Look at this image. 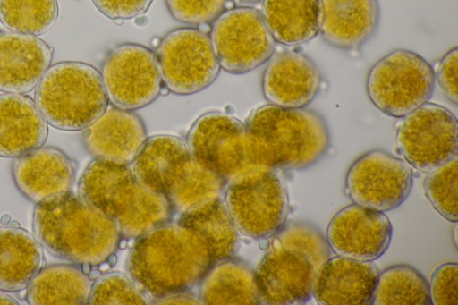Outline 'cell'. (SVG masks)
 <instances>
[{
	"label": "cell",
	"mask_w": 458,
	"mask_h": 305,
	"mask_svg": "<svg viewBox=\"0 0 458 305\" xmlns=\"http://www.w3.org/2000/svg\"><path fill=\"white\" fill-rule=\"evenodd\" d=\"M163 85L176 95H191L211 85L220 64L208 34L198 28L171 30L155 52Z\"/></svg>",
	"instance_id": "cell-7"
},
{
	"label": "cell",
	"mask_w": 458,
	"mask_h": 305,
	"mask_svg": "<svg viewBox=\"0 0 458 305\" xmlns=\"http://www.w3.org/2000/svg\"><path fill=\"white\" fill-rule=\"evenodd\" d=\"M44 265L43 249L35 236L19 226H0L1 291L27 288Z\"/></svg>",
	"instance_id": "cell-23"
},
{
	"label": "cell",
	"mask_w": 458,
	"mask_h": 305,
	"mask_svg": "<svg viewBox=\"0 0 458 305\" xmlns=\"http://www.w3.org/2000/svg\"><path fill=\"white\" fill-rule=\"evenodd\" d=\"M100 75L108 101L126 110L149 105L163 88L155 53L140 44L124 43L111 49Z\"/></svg>",
	"instance_id": "cell-12"
},
{
	"label": "cell",
	"mask_w": 458,
	"mask_h": 305,
	"mask_svg": "<svg viewBox=\"0 0 458 305\" xmlns=\"http://www.w3.org/2000/svg\"><path fill=\"white\" fill-rule=\"evenodd\" d=\"M458 265L445 263L438 266L432 273L429 295L432 304L456 305L458 303Z\"/></svg>",
	"instance_id": "cell-37"
},
{
	"label": "cell",
	"mask_w": 458,
	"mask_h": 305,
	"mask_svg": "<svg viewBox=\"0 0 458 305\" xmlns=\"http://www.w3.org/2000/svg\"><path fill=\"white\" fill-rule=\"evenodd\" d=\"M458 49H450L438 62L435 80L444 95L453 104L458 102Z\"/></svg>",
	"instance_id": "cell-38"
},
{
	"label": "cell",
	"mask_w": 458,
	"mask_h": 305,
	"mask_svg": "<svg viewBox=\"0 0 458 305\" xmlns=\"http://www.w3.org/2000/svg\"><path fill=\"white\" fill-rule=\"evenodd\" d=\"M75 165L61 149L40 147L16 157L12 174L18 190L34 203L71 191Z\"/></svg>",
	"instance_id": "cell-16"
},
{
	"label": "cell",
	"mask_w": 458,
	"mask_h": 305,
	"mask_svg": "<svg viewBox=\"0 0 458 305\" xmlns=\"http://www.w3.org/2000/svg\"><path fill=\"white\" fill-rule=\"evenodd\" d=\"M379 270L372 261L329 258L318 270L312 296L321 305H369Z\"/></svg>",
	"instance_id": "cell-17"
},
{
	"label": "cell",
	"mask_w": 458,
	"mask_h": 305,
	"mask_svg": "<svg viewBox=\"0 0 458 305\" xmlns=\"http://www.w3.org/2000/svg\"><path fill=\"white\" fill-rule=\"evenodd\" d=\"M32 228L49 253L81 267L106 262L117 250L122 235L114 219L72 191L37 203Z\"/></svg>",
	"instance_id": "cell-2"
},
{
	"label": "cell",
	"mask_w": 458,
	"mask_h": 305,
	"mask_svg": "<svg viewBox=\"0 0 458 305\" xmlns=\"http://www.w3.org/2000/svg\"><path fill=\"white\" fill-rule=\"evenodd\" d=\"M274 40L285 47H299L319 32L320 0H262L260 11Z\"/></svg>",
	"instance_id": "cell-24"
},
{
	"label": "cell",
	"mask_w": 458,
	"mask_h": 305,
	"mask_svg": "<svg viewBox=\"0 0 458 305\" xmlns=\"http://www.w3.org/2000/svg\"><path fill=\"white\" fill-rule=\"evenodd\" d=\"M149 301V297L129 275L110 272L101 275L92 284L89 304L145 305L148 304Z\"/></svg>",
	"instance_id": "cell-35"
},
{
	"label": "cell",
	"mask_w": 458,
	"mask_h": 305,
	"mask_svg": "<svg viewBox=\"0 0 458 305\" xmlns=\"http://www.w3.org/2000/svg\"><path fill=\"white\" fill-rule=\"evenodd\" d=\"M34 97L47 123L67 131H83L108 106L100 72L78 61L51 65L36 86Z\"/></svg>",
	"instance_id": "cell-4"
},
{
	"label": "cell",
	"mask_w": 458,
	"mask_h": 305,
	"mask_svg": "<svg viewBox=\"0 0 458 305\" xmlns=\"http://www.w3.org/2000/svg\"><path fill=\"white\" fill-rule=\"evenodd\" d=\"M238 2H242V3H257V2H259L261 0H236Z\"/></svg>",
	"instance_id": "cell-42"
},
{
	"label": "cell",
	"mask_w": 458,
	"mask_h": 305,
	"mask_svg": "<svg viewBox=\"0 0 458 305\" xmlns=\"http://www.w3.org/2000/svg\"><path fill=\"white\" fill-rule=\"evenodd\" d=\"M224 202L240 233L254 240L273 237L290 211L286 185L270 168L252 169L228 182Z\"/></svg>",
	"instance_id": "cell-5"
},
{
	"label": "cell",
	"mask_w": 458,
	"mask_h": 305,
	"mask_svg": "<svg viewBox=\"0 0 458 305\" xmlns=\"http://www.w3.org/2000/svg\"><path fill=\"white\" fill-rule=\"evenodd\" d=\"M141 118L132 112L107 106L101 116L83 130L82 140L95 158L131 164L147 140Z\"/></svg>",
	"instance_id": "cell-19"
},
{
	"label": "cell",
	"mask_w": 458,
	"mask_h": 305,
	"mask_svg": "<svg viewBox=\"0 0 458 305\" xmlns=\"http://www.w3.org/2000/svg\"><path fill=\"white\" fill-rule=\"evenodd\" d=\"M53 49L37 36L0 31V90L31 91L50 67Z\"/></svg>",
	"instance_id": "cell-18"
},
{
	"label": "cell",
	"mask_w": 458,
	"mask_h": 305,
	"mask_svg": "<svg viewBox=\"0 0 458 305\" xmlns=\"http://www.w3.org/2000/svg\"><path fill=\"white\" fill-rule=\"evenodd\" d=\"M57 18V0H0V21L11 31L40 36Z\"/></svg>",
	"instance_id": "cell-32"
},
{
	"label": "cell",
	"mask_w": 458,
	"mask_h": 305,
	"mask_svg": "<svg viewBox=\"0 0 458 305\" xmlns=\"http://www.w3.org/2000/svg\"><path fill=\"white\" fill-rule=\"evenodd\" d=\"M210 39L220 67L243 74L269 60L276 41L260 11L241 6L224 11L211 24Z\"/></svg>",
	"instance_id": "cell-9"
},
{
	"label": "cell",
	"mask_w": 458,
	"mask_h": 305,
	"mask_svg": "<svg viewBox=\"0 0 458 305\" xmlns=\"http://www.w3.org/2000/svg\"><path fill=\"white\" fill-rule=\"evenodd\" d=\"M245 127L255 162L276 171L309 168L321 160L330 147L326 120L306 107L265 105L251 112Z\"/></svg>",
	"instance_id": "cell-3"
},
{
	"label": "cell",
	"mask_w": 458,
	"mask_h": 305,
	"mask_svg": "<svg viewBox=\"0 0 458 305\" xmlns=\"http://www.w3.org/2000/svg\"><path fill=\"white\" fill-rule=\"evenodd\" d=\"M371 304L431 305L428 283L410 265L391 266L379 272Z\"/></svg>",
	"instance_id": "cell-31"
},
{
	"label": "cell",
	"mask_w": 458,
	"mask_h": 305,
	"mask_svg": "<svg viewBox=\"0 0 458 305\" xmlns=\"http://www.w3.org/2000/svg\"><path fill=\"white\" fill-rule=\"evenodd\" d=\"M173 211L165 195L136 180L114 220L123 236L136 239L168 223Z\"/></svg>",
	"instance_id": "cell-29"
},
{
	"label": "cell",
	"mask_w": 458,
	"mask_h": 305,
	"mask_svg": "<svg viewBox=\"0 0 458 305\" xmlns=\"http://www.w3.org/2000/svg\"><path fill=\"white\" fill-rule=\"evenodd\" d=\"M198 285V297L202 304H261L255 271L240 259L231 258L215 263Z\"/></svg>",
	"instance_id": "cell-25"
},
{
	"label": "cell",
	"mask_w": 458,
	"mask_h": 305,
	"mask_svg": "<svg viewBox=\"0 0 458 305\" xmlns=\"http://www.w3.org/2000/svg\"><path fill=\"white\" fill-rule=\"evenodd\" d=\"M214 264L209 249L197 233L168 222L136 238L126 269L155 301L190 292Z\"/></svg>",
	"instance_id": "cell-1"
},
{
	"label": "cell",
	"mask_w": 458,
	"mask_h": 305,
	"mask_svg": "<svg viewBox=\"0 0 458 305\" xmlns=\"http://www.w3.org/2000/svg\"><path fill=\"white\" fill-rule=\"evenodd\" d=\"M191 154L227 182L257 168L245 124L234 116L210 112L196 120L186 142Z\"/></svg>",
	"instance_id": "cell-10"
},
{
	"label": "cell",
	"mask_w": 458,
	"mask_h": 305,
	"mask_svg": "<svg viewBox=\"0 0 458 305\" xmlns=\"http://www.w3.org/2000/svg\"><path fill=\"white\" fill-rule=\"evenodd\" d=\"M319 32L329 46L355 50L370 40L379 27L378 0H320Z\"/></svg>",
	"instance_id": "cell-20"
},
{
	"label": "cell",
	"mask_w": 458,
	"mask_h": 305,
	"mask_svg": "<svg viewBox=\"0 0 458 305\" xmlns=\"http://www.w3.org/2000/svg\"><path fill=\"white\" fill-rule=\"evenodd\" d=\"M90 277L76 264H53L43 267L27 287L31 305L89 304Z\"/></svg>",
	"instance_id": "cell-28"
},
{
	"label": "cell",
	"mask_w": 458,
	"mask_h": 305,
	"mask_svg": "<svg viewBox=\"0 0 458 305\" xmlns=\"http://www.w3.org/2000/svg\"><path fill=\"white\" fill-rule=\"evenodd\" d=\"M272 247L304 255L318 271L331 258L332 250L320 229L309 222H289L273 236Z\"/></svg>",
	"instance_id": "cell-33"
},
{
	"label": "cell",
	"mask_w": 458,
	"mask_h": 305,
	"mask_svg": "<svg viewBox=\"0 0 458 305\" xmlns=\"http://www.w3.org/2000/svg\"><path fill=\"white\" fill-rule=\"evenodd\" d=\"M190 155L186 142L181 138L155 135L146 140L131 167L138 182L165 195L173 176Z\"/></svg>",
	"instance_id": "cell-27"
},
{
	"label": "cell",
	"mask_w": 458,
	"mask_h": 305,
	"mask_svg": "<svg viewBox=\"0 0 458 305\" xmlns=\"http://www.w3.org/2000/svg\"><path fill=\"white\" fill-rule=\"evenodd\" d=\"M0 304L4 305H19L20 303L11 295L0 292Z\"/></svg>",
	"instance_id": "cell-41"
},
{
	"label": "cell",
	"mask_w": 458,
	"mask_h": 305,
	"mask_svg": "<svg viewBox=\"0 0 458 305\" xmlns=\"http://www.w3.org/2000/svg\"><path fill=\"white\" fill-rule=\"evenodd\" d=\"M177 223L203 240L214 263L233 258L237 251L240 232L221 198L204 201L181 213Z\"/></svg>",
	"instance_id": "cell-26"
},
{
	"label": "cell",
	"mask_w": 458,
	"mask_h": 305,
	"mask_svg": "<svg viewBox=\"0 0 458 305\" xmlns=\"http://www.w3.org/2000/svg\"><path fill=\"white\" fill-rule=\"evenodd\" d=\"M412 167L382 149L357 158L345 176V192L354 204L386 212L398 208L411 193Z\"/></svg>",
	"instance_id": "cell-11"
},
{
	"label": "cell",
	"mask_w": 458,
	"mask_h": 305,
	"mask_svg": "<svg viewBox=\"0 0 458 305\" xmlns=\"http://www.w3.org/2000/svg\"><path fill=\"white\" fill-rule=\"evenodd\" d=\"M172 17L191 26L212 23L224 11L228 0H165Z\"/></svg>",
	"instance_id": "cell-36"
},
{
	"label": "cell",
	"mask_w": 458,
	"mask_h": 305,
	"mask_svg": "<svg viewBox=\"0 0 458 305\" xmlns=\"http://www.w3.org/2000/svg\"><path fill=\"white\" fill-rule=\"evenodd\" d=\"M392 235V224L383 212L354 203L339 210L326 231L332 252L360 261L380 258L387 250Z\"/></svg>",
	"instance_id": "cell-13"
},
{
	"label": "cell",
	"mask_w": 458,
	"mask_h": 305,
	"mask_svg": "<svg viewBox=\"0 0 458 305\" xmlns=\"http://www.w3.org/2000/svg\"><path fill=\"white\" fill-rule=\"evenodd\" d=\"M436 86L435 71L416 52L394 50L369 69L366 92L383 114L402 118L427 103Z\"/></svg>",
	"instance_id": "cell-6"
},
{
	"label": "cell",
	"mask_w": 458,
	"mask_h": 305,
	"mask_svg": "<svg viewBox=\"0 0 458 305\" xmlns=\"http://www.w3.org/2000/svg\"><path fill=\"white\" fill-rule=\"evenodd\" d=\"M317 270L301 253L272 247L255 270L261 304L299 305L312 297Z\"/></svg>",
	"instance_id": "cell-14"
},
{
	"label": "cell",
	"mask_w": 458,
	"mask_h": 305,
	"mask_svg": "<svg viewBox=\"0 0 458 305\" xmlns=\"http://www.w3.org/2000/svg\"><path fill=\"white\" fill-rule=\"evenodd\" d=\"M322 76L315 62L294 50L273 54L261 79L265 98L274 106L301 108L310 105L321 89Z\"/></svg>",
	"instance_id": "cell-15"
},
{
	"label": "cell",
	"mask_w": 458,
	"mask_h": 305,
	"mask_svg": "<svg viewBox=\"0 0 458 305\" xmlns=\"http://www.w3.org/2000/svg\"><path fill=\"white\" fill-rule=\"evenodd\" d=\"M135 182L130 164L95 158L79 180L78 195L114 219Z\"/></svg>",
	"instance_id": "cell-22"
},
{
	"label": "cell",
	"mask_w": 458,
	"mask_h": 305,
	"mask_svg": "<svg viewBox=\"0 0 458 305\" xmlns=\"http://www.w3.org/2000/svg\"><path fill=\"white\" fill-rule=\"evenodd\" d=\"M96 8L111 20H129L142 15L153 0H91Z\"/></svg>",
	"instance_id": "cell-39"
},
{
	"label": "cell",
	"mask_w": 458,
	"mask_h": 305,
	"mask_svg": "<svg viewBox=\"0 0 458 305\" xmlns=\"http://www.w3.org/2000/svg\"><path fill=\"white\" fill-rule=\"evenodd\" d=\"M226 184L191 154L173 176L165 196L173 209L182 213L204 201L221 198Z\"/></svg>",
	"instance_id": "cell-30"
},
{
	"label": "cell",
	"mask_w": 458,
	"mask_h": 305,
	"mask_svg": "<svg viewBox=\"0 0 458 305\" xmlns=\"http://www.w3.org/2000/svg\"><path fill=\"white\" fill-rule=\"evenodd\" d=\"M395 145L411 167L428 173L457 157V119L447 108L427 102L402 117Z\"/></svg>",
	"instance_id": "cell-8"
},
{
	"label": "cell",
	"mask_w": 458,
	"mask_h": 305,
	"mask_svg": "<svg viewBox=\"0 0 458 305\" xmlns=\"http://www.w3.org/2000/svg\"><path fill=\"white\" fill-rule=\"evenodd\" d=\"M156 304H202L199 297L186 292H180L155 300Z\"/></svg>",
	"instance_id": "cell-40"
},
{
	"label": "cell",
	"mask_w": 458,
	"mask_h": 305,
	"mask_svg": "<svg viewBox=\"0 0 458 305\" xmlns=\"http://www.w3.org/2000/svg\"><path fill=\"white\" fill-rule=\"evenodd\" d=\"M47 132V123L30 97L0 95V157L16 158L42 147Z\"/></svg>",
	"instance_id": "cell-21"
},
{
	"label": "cell",
	"mask_w": 458,
	"mask_h": 305,
	"mask_svg": "<svg viewBox=\"0 0 458 305\" xmlns=\"http://www.w3.org/2000/svg\"><path fill=\"white\" fill-rule=\"evenodd\" d=\"M458 160L454 157L448 162L428 172L424 179L425 195L433 208L446 220H458Z\"/></svg>",
	"instance_id": "cell-34"
}]
</instances>
